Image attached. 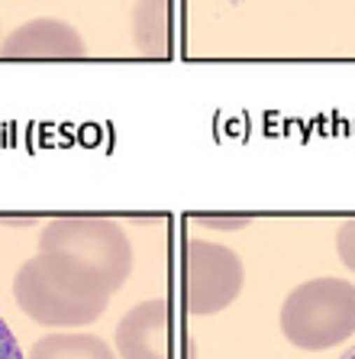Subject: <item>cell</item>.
Listing matches in <instances>:
<instances>
[{
	"label": "cell",
	"mask_w": 355,
	"mask_h": 359,
	"mask_svg": "<svg viewBox=\"0 0 355 359\" xmlns=\"http://www.w3.org/2000/svg\"><path fill=\"white\" fill-rule=\"evenodd\" d=\"M0 359H23V350H20L17 337L7 327V320L0 318Z\"/></svg>",
	"instance_id": "30bf717a"
},
{
	"label": "cell",
	"mask_w": 355,
	"mask_h": 359,
	"mask_svg": "<svg viewBox=\"0 0 355 359\" xmlns=\"http://www.w3.org/2000/svg\"><path fill=\"white\" fill-rule=\"evenodd\" d=\"M4 59H84L88 46L71 23L55 17H39L0 42Z\"/></svg>",
	"instance_id": "8992f818"
},
{
	"label": "cell",
	"mask_w": 355,
	"mask_h": 359,
	"mask_svg": "<svg viewBox=\"0 0 355 359\" xmlns=\"http://www.w3.org/2000/svg\"><path fill=\"white\" fill-rule=\"evenodd\" d=\"M42 252H65L91 266L110 292H120L132 276V243L123 224L110 217H55L39 230Z\"/></svg>",
	"instance_id": "3957f363"
},
{
	"label": "cell",
	"mask_w": 355,
	"mask_h": 359,
	"mask_svg": "<svg viewBox=\"0 0 355 359\" xmlns=\"http://www.w3.org/2000/svg\"><path fill=\"white\" fill-rule=\"evenodd\" d=\"M26 359H120L107 343L94 334H49L33 343Z\"/></svg>",
	"instance_id": "ba28073f"
},
{
	"label": "cell",
	"mask_w": 355,
	"mask_h": 359,
	"mask_svg": "<svg viewBox=\"0 0 355 359\" xmlns=\"http://www.w3.org/2000/svg\"><path fill=\"white\" fill-rule=\"evenodd\" d=\"M242 285L246 269L230 246L210 240L184 243V304L190 314H220L239 298Z\"/></svg>",
	"instance_id": "277c9868"
},
{
	"label": "cell",
	"mask_w": 355,
	"mask_h": 359,
	"mask_svg": "<svg viewBox=\"0 0 355 359\" xmlns=\"http://www.w3.org/2000/svg\"><path fill=\"white\" fill-rule=\"evenodd\" d=\"M204 220V226H216V230H242L249 224V217H197Z\"/></svg>",
	"instance_id": "8fae6325"
},
{
	"label": "cell",
	"mask_w": 355,
	"mask_h": 359,
	"mask_svg": "<svg viewBox=\"0 0 355 359\" xmlns=\"http://www.w3.org/2000/svg\"><path fill=\"white\" fill-rule=\"evenodd\" d=\"M120 359H172V308L165 298L139 301L116 324Z\"/></svg>",
	"instance_id": "5b68a950"
},
{
	"label": "cell",
	"mask_w": 355,
	"mask_h": 359,
	"mask_svg": "<svg viewBox=\"0 0 355 359\" xmlns=\"http://www.w3.org/2000/svg\"><path fill=\"white\" fill-rule=\"evenodd\" d=\"M336 252H339V259H342V266L355 272V217L346 220V224L339 226V233H336Z\"/></svg>",
	"instance_id": "9c48e42d"
},
{
	"label": "cell",
	"mask_w": 355,
	"mask_h": 359,
	"mask_svg": "<svg viewBox=\"0 0 355 359\" xmlns=\"http://www.w3.org/2000/svg\"><path fill=\"white\" fill-rule=\"evenodd\" d=\"M132 39L142 55L168 59L172 55V0H139L132 10Z\"/></svg>",
	"instance_id": "52a82bcc"
},
{
	"label": "cell",
	"mask_w": 355,
	"mask_h": 359,
	"mask_svg": "<svg viewBox=\"0 0 355 359\" xmlns=\"http://www.w3.org/2000/svg\"><path fill=\"white\" fill-rule=\"evenodd\" d=\"M278 324L298 350H330L355 334V285L333 276L300 282L281 304Z\"/></svg>",
	"instance_id": "7a4b0ae2"
},
{
	"label": "cell",
	"mask_w": 355,
	"mask_h": 359,
	"mask_svg": "<svg viewBox=\"0 0 355 359\" xmlns=\"http://www.w3.org/2000/svg\"><path fill=\"white\" fill-rule=\"evenodd\" d=\"M110 285L65 252H36L13 276V301L29 320L55 330L88 327L107 311Z\"/></svg>",
	"instance_id": "6da1fadb"
},
{
	"label": "cell",
	"mask_w": 355,
	"mask_h": 359,
	"mask_svg": "<svg viewBox=\"0 0 355 359\" xmlns=\"http://www.w3.org/2000/svg\"><path fill=\"white\" fill-rule=\"evenodd\" d=\"M342 359H355V346H352V350H349V353H346V356H342Z\"/></svg>",
	"instance_id": "7c38bea8"
}]
</instances>
